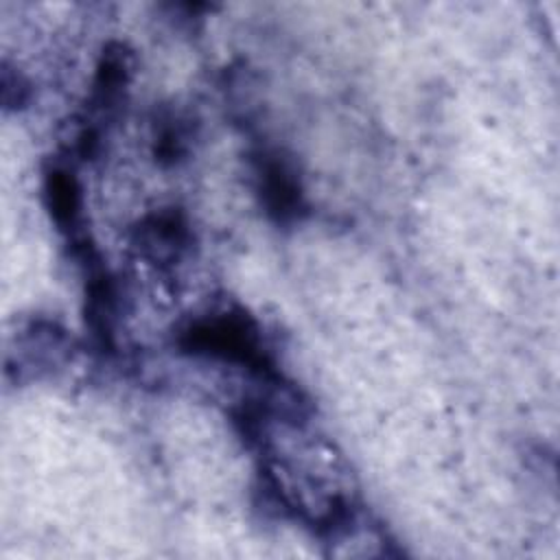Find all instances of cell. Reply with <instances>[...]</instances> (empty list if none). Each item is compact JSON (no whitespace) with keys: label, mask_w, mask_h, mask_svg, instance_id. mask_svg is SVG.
<instances>
[{"label":"cell","mask_w":560,"mask_h":560,"mask_svg":"<svg viewBox=\"0 0 560 560\" xmlns=\"http://www.w3.org/2000/svg\"><path fill=\"white\" fill-rule=\"evenodd\" d=\"M173 343L179 354L238 368L258 385L287 381L260 322L243 306H223L190 317L177 328Z\"/></svg>","instance_id":"6da1fadb"},{"label":"cell","mask_w":560,"mask_h":560,"mask_svg":"<svg viewBox=\"0 0 560 560\" xmlns=\"http://www.w3.org/2000/svg\"><path fill=\"white\" fill-rule=\"evenodd\" d=\"M83 280V319L90 341L103 357L118 352V326L122 315V291L118 276L107 267L96 243L70 256Z\"/></svg>","instance_id":"7a4b0ae2"},{"label":"cell","mask_w":560,"mask_h":560,"mask_svg":"<svg viewBox=\"0 0 560 560\" xmlns=\"http://www.w3.org/2000/svg\"><path fill=\"white\" fill-rule=\"evenodd\" d=\"M254 188L267 219L278 228H293L311 214L302 177L280 149L256 144L249 151Z\"/></svg>","instance_id":"3957f363"},{"label":"cell","mask_w":560,"mask_h":560,"mask_svg":"<svg viewBox=\"0 0 560 560\" xmlns=\"http://www.w3.org/2000/svg\"><path fill=\"white\" fill-rule=\"evenodd\" d=\"M197 245L188 214L168 206L144 212L129 228V247L147 265L171 271L177 269Z\"/></svg>","instance_id":"277c9868"},{"label":"cell","mask_w":560,"mask_h":560,"mask_svg":"<svg viewBox=\"0 0 560 560\" xmlns=\"http://www.w3.org/2000/svg\"><path fill=\"white\" fill-rule=\"evenodd\" d=\"M42 190L44 206L66 247L74 252L83 243L92 241V234L85 228V201L79 179V164L66 151L52 155L46 164Z\"/></svg>","instance_id":"5b68a950"},{"label":"cell","mask_w":560,"mask_h":560,"mask_svg":"<svg viewBox=\"0 0 560 560\" xmlns=\"http://www.w3.org/2000/svg\"><path fill=\"white\" fill-rule=\"evenodd\" d=\"M70 341L72 339L59 324L37 317L22 332H18L15 350H9V354H15V359H7V372L18 370L20 383L24 372H42L55 368L68 354Z\"/></svg>","instance_id":"8992f818"},{"label":"cell","mask_w":560,"mask_h":560,"mask_svg":"<svg viewBox=\"0 0 560 560\" xmlns=\"http://www.w3.org/2000/svg\"><path fill=\"white\" fill-rule=\"evenodd\" d=\"M197 125L179 109L162 107L151 125V155L162 168L179 166L188 160Z\"/></svg>","instance_id":"52a82bcc"},{"label":"cell","mask_w":560,"mask_h":560,"mask_svg":"<svg viewBox=\"0 0 560 560\" xmlns=\"http://www.w3.org/2000/svg\"><path fill=\"white\" fill-rule=\"evenodd\" d=\"M31 101V83L24 74L11 72V68L4 63L2 70V103L4 109H22Z\"/></svg>","instance_id":"ba28073f"}]
</instances>
